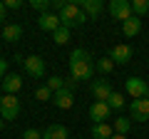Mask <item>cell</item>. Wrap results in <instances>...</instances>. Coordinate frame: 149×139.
<instances>
[{
  "label": "cell",
  "mask_w": 149,
  "mask_h": 139,
  "mask_svg": "<svg viewBox=\"0 0 149 139\" xmlns=\"http://www.w3.org/2000/svg\"><path fill=\"white\" fill-rule=\"evenodd\" d=\"M129 117L137 119V122H147L149 119V99L142 97V99H132L129 104Z\"/></svg>",
  "instance_id": "obj_6"
},
{
  "label": "cell",
  "mask_w": 149,
  "mask_h": 139,
  "mask_svg": "<svg viewBox=\"0 0 149 139\" xmlns=\"http://www.w3.org/2000/svg\"><path fill=\"white\" fill-rule=\"evenodd\" d=\"M67 137H70V132L65 124H50L42 132V139H67Z\"/></svg>",
  "instance_id": "obj_16"
},
{
  "label": "cell",
  "mask_w": 149,
  "mask_h": 139,
  "mask_svg": "<svg viewBox=\"0 0 149 139\" xmlns=\"http://www.w3.org/2000/svg\"><path fill=\"white\" fill-rule=\"evenodd\" d=\"M5 8H8V10H20L22 0H5Z\"/></svg>",
  "instance_id": "obj_28"
},
{
  "label": "cell",
  "mask_w": 149,
  "mask_h": 139,
  "mask_svg": "<svg viewBox=\"0 0 149 139\" xmlns=\"http://www.w3.org/2000/svg\"><path fill=\"white\" fill-rule=\"evenodd\" d=\"M112 85H109V80H95L92 82V95H95V99L97 102H107L112 97Z\"/></svg>",
  "instance_id": "obj_9"
},
{
  "label": "cell",
  "mask_w": 149,
  "mask_h": 139,
  "mask_svg": "<svg viewBox=\"0 0 149 139\" xmlns=\"http://www.w3.org/2000/svg\"><path fill=\"white\" fill-rule=\"evenodd\" d=\"M112 127H114V132H117V134H124V137H127V134H129V129H132V119L117 117V119H114V124H112Z\"/></svg>",
  "instance_id": "obj_19"
},
{
  "label": "cell",
  "mask_w": 149,
  "mask_h": 139,
  "mask_svg": "<svg viewBox=\"0 0 149 139\" xmlns=\"http://www.w3.org/2000/svg\"><path fill=\"white\" fill-rule=\"evenodd\" d=\"M95 70H97V72H102V75H109L112 70H114V62H112L109 57H100L95 62Z\"/></svg>",
  "instance_id": "obj_20"
},
{
  "label": "cell",
  "mask_w": 149,
  "mask_h": 139,
  "mask_svg": "<svg viewBox=\"0 0 149 139\" xmlns=\"http://www.w3.org/2000/svg\"><path fill=\"white\" fill-rule=\"evenodd\" d=\"M22 139H42V132H37V129H25V132H22Z\"/></svg>",
  "instance_id": "obj_27"
},
{
  "label": "cell",
  "mask_w": 149,
  "mask_h": 139,
  "mask_svg": "<svg viewBox=\"0 0 149 139\" xmlns=\"http://www.w3.org/2000/svg\"><path fill=\"white\" fill-rule=\"evenodd\" d=\"M92 137H95V139H112V137H114V127L107 124V122L92 124Z\"/></svg>",
  "instance_id": "obj_18"
},
{
  "label": "cell",
  "mask_w": 149,
  "mask_h": 139,
  "mask_svg": "<svg viewBox=\"0 0 149 139\" xmlns=\"http://www.w3.org/2000/svg\"><path fill=\"white\" fill-rule=\"evenodd\" d=\"M52 104H55L57 109H72V104H74V95H72L70 90H60V92H55Z\"/></svg>",
  "instance_id": "obj_12"
},
{
  "label": "cell",
  "mask_w": 149,
  "mask_h": 139,
  "mask_svg": "<svg viewBox=\"0 0 149 139\" xmlns=\"http://www.w3.org/2000/svg\"><path fill=\"white\" fill-rule=\"evenodd\" d=\"M147 80H142V77H129L127 82H124V90H127V95L132 97V99H142V97H147Z\"/></svg>",
  "instance_id": "obj_4"
},
{
  "label": "cell",
  "mask_w": 149,
  "mask_h": 139,
  "mask_svg": "<svg viewBox=\"0 0 149 139\" xmlns=\"http://www.w3.org/2000/svg\"><path fill=\"white\" fill-rule=\"evenodd\" d=\"M47 87H50L52 92H60V90H65V80H62V77H57V75H52V77L47 80Z\"/></svg>",
  "instance_id": "obj_25"
},
{
  "label": "cell",
  "mask_w": 149,
  "mask_h": 139,
  "mask_svg": "<svg viewBox=\"0 0 149 139\" xmlns=\"http://www.w3.org/2000/svg\"><path fill=\"white\" fill-rule=\"evenodd\" d=\"M147 85H149V77H147Z\"/></svg>",
  "instance_id": "obj_35"
},
{
  "label": "cell",
  "mask_w": 149,
  "mask_h": 139,
  "mask_svg": "<svg viewBox=\"0 0 149 139\" xmlns=\"http://www.w3.org/2000/svg\"><path fill=\"white\" fill-rule=\"evenodd\" d=\"M92 75H95V62H92L90 52L82 47L72 50V55H70V77L82 82V80H92Z\"/></svg>",
  "instance_id": "obj_1"
},
{
  "label": "cell",
  "mask_w": 149,
  "mask_h": 139,
  "mask_svg": "<svg viewBox=\"0 0 149 139\" xmlns=\"http://www.w3.org/2000/svg\"><path fill=\"white\" fill-rule=\"evenodd\" d=\"M52 40H55V45H67V42H70V30H67V27L55 30V32H52Z\"/></svg>",
  "instance_id": "obj_22"
},
{
  "label": "cell",
  "mask_w": 149,
  "mask_h": 139,
  "mask_svg": "<svg viewBox=\"0 0 149 139\" xmlns=\"http://www.w3.org/2000/svg\"><path fill=\"white\" fill-rule=\"evenodd\" d=\"M17 114H20V99L15 95H3V99H0V117L5 122H13Z\"/></svg>",
  "instance_id": "obj_3"
},
{
  "label": "cell",
  "mask_w": 149,
  "mask_h": 139,
  "mask_svg": "<svg viewBox=\"0 0 149 139\" xmlns=\"http://www.w3.org/2000/svg\"><path fill=\"white\" fill-rule=\"evenodd\" d=\"M109 15L114 17V20H129L132 17V3H127V0H112L109 3Z\"/></svg>",
  "instance_id": "obj_7"
},
{
  "label": "cell",
  "mask_w": 149,
  "mask_h": 139,
  "mask_svg": "<svg viewBox=\"0 0 149 139\" xmlns=\"http://www.w3.org/2000/svg\"><path fill=\"white\" fill-rule=\"evenodd\" d=\"M112 139H127V137H124V134H114Z\"/></svg>",
  "instance_id": "obj_32"
},
{
  "label": "cell",
  "mask_w": 149,
  "mask_h": 139,
  "mask_svg": "<svg viewBox=\"0 0 149 139\" xmlns=\"http://www.w3.org/2000/svg\"><path fill=\"white\" fill-rule=\"evenodd\" d=\"M77 5L82 8V10H85V15L87 17H97L102 13V0H77Z\"/></svg>",
  "instance_id": "obj_13"
},
{
  "label": "cell",
  "mask_w": 149,
  "mask_h": 139,
  "mask_svg": "<svg viewBox=\"0 0 149 139\" xmlns=\"http://www.w3.org/2000/svg\"><path fill=\"white\" fill-rule=\"evenodd\" d=\"M20 38H22V25L10 22V25L3 27V40H5V42H17Z\"/></svg>",
  "instance_id": "obj_17"
},
{
  "label": "cell",
  "mask_w": 149,
  "mask_h": 139,
  "mask_svg": "<svg viewBox=\"0 0 149 139\" xmlns=\"http://www.w3.org/2000/svg\"><path fill=\"white\" fill-rule=\"evenodd\" d=\"M147 13H149V0H134L132 3V15L142 17V15H147Z\"/></svg>",
  "instance_id": "obj_21"
},
{
  "label": "cell",
  "mask_w": 149,
  "mask_h": 139,
  "mask_svg": "<svg viewBox=\"0 0 149 139\" xmlns=\"http://www.w3.org/2000/svg\"><path fill=\"white\" fill-rule=\"evenodd\" d=\"M139 30H142V17L132 15L129 20L122 22V32H124V38H134V35H139Z\"/></svg>",
  "instance_id": "obj_14"
},
{
  "label": "cell",
  "mask_w": 149,
  "mask_h": 139,
  "mask_svg": "<svg viewBox=\"0 0 149 139\" xmlns=\"http://www.w3.org/2000/svg\"><path fill=\"white\" fill-rule=\"evenodd\" d=\"M5 10H8V8H5V3H0V22L5 20Z\"/></svg>",
  "instance_id": "obj_31"
},
{
  "label": "cell",
  "mask_w": 149,
  "mask_h": 139,
  "mask_svg": "<svg viewBox=\"0 0 149 139\" xmlns=\"http://www.w3.org/2000/svg\"><path fill=\"white\" fill-rule=\"evenodd\" d=\"M109 114H112V107L107 104V102H95V104L90 107V117H92V122H95V124L109 119Z\"/></svg>",
  "instance_id": "obj_11"
},
{
  "label": "cell",
  "mask_w": 149,
  "mask_h": 139,
  "mask_svg": "<svg viewBox=\"0 0 149 139\" xmlns=\"http://www.w3.org/2000/svg\"><path fill=\"white\" fill-rule=\"evenodd\" d=\"M0 99H3V95H0Z\"/></svg>",
  "instance_id": "obj_36"
},
{
  "label": "cell",
  "mask_w": 149,
  "mask_h": 139,
  "mask_svg": "<svg viewBox=\"0 0 149 139\" xmlns=\"http://www.w3.org/2000/svg\"><path fill=\"white\" fill-rule=\"evenodd\" d=\"M74 87H77V80H74V77H70V80H65V90L74 92Z\"/></svg>",
  "instance_id": "obj_30"
},
{
  "label": "cell",
  "mask_w": 149,
  "mask_h": 139,
  "mask_svg": "<svg viewBox=\"0 0 149 139\" xmlns=\"http://www.w3.org/2000/svg\"><path fill=\"white\" fill-rule=\"evenodd\" d=\"M22 67H25V72L30 77H45V60L40 57V55H30V57H25V62H22Z\"/></svg>",
  "instance_id": "obj_5"
},
{
  "label": "cell",
  "mask_w": 149,
  "mask_h": 139,
  "mask_svg": "<svg viewBox=\"0 0 149 139\" xmlns=\"http://www.w3.org/2000/svg\"><path fill=\"white\" fill-rule=\"evenodd\" d=\"M57 15H60L62 27H67V30H70V27H77V25H85V22L90 20V17L85 15V10H82L77 3H65V8L57 13Z\"/></svg>",
  "instance_id": "obj_2"
},
{
  "label": "cell",
  "mask_w": 149,
  "mask_h": 139,
  "mask_svg": "<svg viewBox=\"0 0 149 139\" xmlns=\"http://www.w3.org/2000/svg\"><path fill=\"white\" fill-rule=\"evenodd\" d=\"M0 129H3V117H0Z\"/></svg>",
  "instance_id": "obj_33"
},
{
  "label": "cell",
  "mask_w": 149,
  "mask_h": 139,
  "mask_svg": "<svg viewBox=\"0 0 149 139\" xmlns=\"http://www.w3.org/2000/svg\"><path fill=\"white\" fill-rule=\"evenodd\" d=\"M20 87H22V77L20 75H15V72H13V75H5V80H3V92H5V95H15Z\"/></svg>",
  "instance_id": "obj_15"
},
{
  "label": "cell",
  "mask_w": 149,
  "mask_h": 139,
  "mask_svg": "<svg viewBox=\"0 0 149 139\" xmlns=\"http://www.w3.org/2000/svg\"><path fill=\"white\" fill-rule=\"evenodd\" d=\"M147 99H149V87H147Z\"/></svg>",
  "instance_id": "obj_34"
},
{
  "label": "cell",
  "mask_w": 149,
  "mask_h": 139,
  "mask_svg": "<svg viewBox=\"0 0 149 139\" xmlns=\"http://www.w3.org/2000/svg\"><path fill=\"white\" fill-rule=\"evenodd\" d=\"M35 10H40V13H50V8H52V0H32L30 3Z\"/></svg>",
  "instance_id": "obj_26"
},
{
  "label": "cell",
  "mask_w": 149,
  "mask_h": 139,
  "mask_svg": "<svg viewBox=\"0 0 149 139\" xmlns=\"http://www.w3.org/2000/svg\"><path fill=\"white\" fill-rule=\"evenodd\" d=\"M107 104H109L112 109H122V107H124V95H119V92H112V97L107 99Z\"/></svg>",
  "instance_id": "obj_24"
},
{
  "label": "cell",
  "mask_w": 149,
  "mask_h": 139,
  "mask_svg": "<svg viewBox=\"0 0 149 139\" xmlns=\"http://www.w3.org/2000/svg\"><path fill=\"white\" fill-rule=\"evenodd\" d=\"M35 97H37V99H40V102H52L55 92L50 90L47 85H45V87H37V90H35Z\"/></svg>",
  "instance_id": "obj_23"
},
{
  "label": "cell",
  "mask_w": 149,
  "mask_h": 139,
  "mask_svg": "<svg viewBox=\"0 0 149 139\" xmlns=\"http://www.w3.org/2000/svg\"><path fill=\"white\" fill-rule=\"evenodd\" d=\"M109 60L114 65H127L129 60H132V47H129V45H114V47H112V52H109Z\"/></svg>",
  "instance_id": "obj_10"
},
{
  "label": "cell",
  "mask_w": 149,
  "mask_h": 139,
  "mask_svg": "<svg viewBox=\"0 0 149 139\" xmlns=\"http://www.w3.org/2000/svg\"><path fill=\"white\" fill-rule=\"evenodd\" d=\"M5 75H8V60L0 57V80H5Z\"/></svg>",
  "instance_id": "obj_29"
},
{
  "label": "cell",
  "mask_w": 149,
  "mask_h": 139,
  "mask_svg": "<svg viewBox=\"0 0 149 139\" xmlns=\"http://www.w3.org/2000/svg\"><path fill=\"white\" fill-rule=\"evenodd\" d=\"M37 27L45 32H55L62 27V22H60V15H55V13H42V15L37 17Z\"/></svg>",
  "instance_id": "obj_8"
}]
</instances>
